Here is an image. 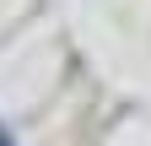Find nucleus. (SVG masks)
<instances>
[{"mask_svg":"<svg viewBox=\"0 0 151 146\" xmlns=\"http://www.w3.org/2000/svg\"><path fill=\"white\" fill-rule=\"evenodd\" d=\"M0 146H11V141H6V135H0Z\"/></svg>","mask_w":151,"mask_h":146,"instance_id":"obj_1","label":"nucleus"}]
</instances>
